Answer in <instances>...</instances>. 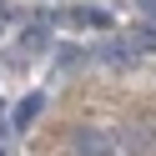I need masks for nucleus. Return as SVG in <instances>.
<instances>
[{
  "mask_svg": "<svg viewBox=\"0 0 156 156\" xmlns=\"http://www.w3.org/2000/svg\"><path fill=\"white\" fill-rule=\"evenodd\" d=\"M131 45H136V51H156V25H151V30H136Z\"/></svg>",
  "mask_w": 156,
  "mask_h": 156,
  "instance_id": "obj_5",
  "label": "nucleus"
},
{
  "mask_svg": "<svg viewBox=\"0 0 156 156\" xmlns=\"http://www.w3.org/2000/svg\"><path fill=\"white\" fill-rule=\"evenodd\" d=\"M111 151H116V141L106 131H91V126L76 131V156H111Z\"/></svg>",
  "mask_w": 156,
  "mask_h": 156,
  "instance_id": "obj_1",
  "label": "nucleus"
},
{
  "mask_svg": "<svg viewBox=\"0 0 156 156\" xmlns=\"http://www.w3.org/2000/svg\"><path fill=\"white\" fill-rule=\"evenodd\" d=\"M41 111H45V96H41V91H30V96H25L20 106H15L10 126H15V131H30V126H35V116H41Z\"/></svg>",
  "mask_w": 156,
  "mask_h": 156,
  "instance_id": "obj_2",
  "label": "nucleus"
},
{
  "mask_svg": "<svg viewBox=\"0 0 156 156\" xmlns=\"http://www.w3.org/2000/svg\"><path fill=\"white\" fill-rule=\"evenodd\" d=\"M136 10H141L146 20H156V0H136Z\"/></svg>",
  "mask_w": 156,
  "mask_h": 156,
  "instance_id": "obj_7",
  "label": "nucleus"
},
{
  "mask_svg": "<svg viewBox=\"0 0 156 156\" xmlns=\"http://www.w3.org/2000/svg\"><path fill=\"white\" fill-rule=\"evenodd\" d=\"M55 61L71 71V66H81V51H76V45H61V51H55Z\"/></svg>",
  "mask_w": 156,
  "mask_h": 156,
  "instance_id": "obj_6",
  "label": "nucleus"
},
{
  "mask_svg": "<svg viewBox=\"0 0 156 156\" xmlns=\"http://www.w3.org/2000/svg\"><path fill=\"white\" fill-rule=\"evenodd\" d=\"M20 51H25V55H41V51H51V35L35 25V30H25V35H20Z\"/></svg>",
  "mask_w": 156,
  "mask_h": 156,
  "instance_id": "obj_4",
  "label": "nucleus"
},
{
  "mask_svg": "<svg viewBox=\"0 0 156 156\" xmlns=\"http://www.w3.org/2000/svg\"><path fill=\"white\" fill-rule=\"evenodd\" d=\"M66 15H71V25H96V30L111 25V15H106V10H91V5H76V10H66Z\"/></svg>",
  "mask_w": 156,
  "mask_h": 156,
  "instance_id": "obj_3",
  "label": "nucleus"
},
{
  "mask_svg": "<svg viewBox=\"0 0 156 156\" xmlns=\"http://www.w3.org/2000/svg\"><path fill=\"white\" fill-rule=\"evenodd\" d=\"M0 25H5V20H0Z\"/></svg>",
  "mask_w": 156,
  "mask_h": 156,
  "instance_id": "obj_8",
  "label": "nucleus"
}]
</instances>
